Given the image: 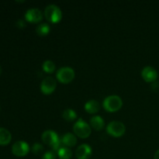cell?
Segmentation results:
<instances>
[{"label":"cell","mask_w":159,"mask_h":159,"mask_svg":"<svg viewBox=\"0 0 159 159\" xmlns=\"http://www.w3.org/2000/svg\"><path fill=\"white\" fill-rule=\"evenodd\" d=\"M25 18L28 21L36 23V22L40 21L42 19V12L37 8H31L26 12Z\"/></svg>","instance_id":"obj_11"},{"label":"cell","mask_w":159,"mask_h":159,"mask_svg":"<svg viewBox=\"0 0 159 159\" xmlns=\"http://www.w3.org/2000/svg\"><path fill=\"white\" fill-rule=\"evenodd\" d=\"M107 132L114 137H120L125 132V126L120 121H112L107 125Z\"/></svg>","instance_id":"obj_6"},{"label":"cell","mask_w":159,"mask_h":159,"mask_svg":"<svg viewBox=\"0 0 159 159\" xmlns=\"http://www.w3.org/2000/svg\"><path fill=\"white\" fill-rule=\"evenodd\" d=\"M42 159H56V154L54 151H48L43 154Z\"/></svg>","instance_id":"obj_21"},{"label":"cell","mask_w":159,"mask_h":159,"mask_svg":"<svg viewBox=\"0 0 159 159\" xmlns=\"http://www.w3.org/2000/svg\"><path fill=\"white\" fill-rule=\"evenodd\" d=\"M61 142L64 145L67 147H71L74 146L77 142V138L73 134L71 133H66L63 135L61 138Z\"/></svg>","instance_id":"obj_13"},{"label":"cell","mask_w":159,"mask_h":159,"mask_svg":"<svg viewBox=\"0 0 159 159\" xmlns=\"http://www.w3.org/2000/svg\"><path fill=\"white\" fill-rule=\"evenodd\" d=\"M50 29H51V27H50L49 24H48V23H40V24H39L38 26H37L36 30H37V33L39 35L43 36L46 35V34H48V33H49Z\"/></svg>","instance_id":"obj_17"},{"label":"cell","mask_w":159,"mask_h":159,"mask_svg":"<svg viewBox=\"0 0 159 159\" xmlns=\"http://www.w3.org/2000/svg\"><path fill=\"white\" fill-rule=\"evenodd\" d=\"M75 71L71 67H62L57 71V78L60 82L67 83L74 79Z\"/></svg>","instance_id":"obj_5"},{"label":"cell","mask_w":159,"mask_h":159,"mask_svg":"<svg viewBox=\"0 0 159 159\" xmlns=\"http://www.w3.org/2000/svg\"><path fill=\"white\" fill-rule=\"evenodd\" d=\"M56 88V81L54 80V78L51 76L44 78L43 79L40 85V89L41 91L45 94H50L52 93Z\"/></svg>","instance_id":"obj_8"},{"label":"cell","mask_w":159,"mask_h":159,"mask_svg":"<svg viewBox=\"0 0 159 159\" xmlns=\"http://www.w3.org/2000/svg\"><path fill=\"white\" fill-rule=\"evenodd\" d=\"M92 155V148L89 144H82L78 147L75 155L78 159H88Z\"/></svg>","instance_id":"obj_10"},{"label":"cell","mask_w":159,"mask_h":159,"mask_svg":"<svg viewBox=\"0 0 159 159\" xmlns=\"http://www.w3.org/2000/svg\"><path fill=\"white\" fill-rule=\"evenodd\" d=\"M62 116H63L66 120L71 121L77 117V113H75V110H71V109H66V110H64L63 113H62Z\"/></svg>","instance_id":"obj_18"},{"label":"cell","mask_w":159,"mask_h":159,"mask_svg":"<svg viewBox=\"0 0 159 159\" xmlns=\"http://www.w3.org/2000/svg\"><path fill=\"white\" fill-rule=\"evenodd\" d=\"M99 102L96 99H90L85 104V109L89 113H96L99 110Z\"/></svg>","instance_id":"obj_14"},{"label":"cell","mask_w":159,"mask_h":159,"mask_svg":"<svg viewBox=\"0 0 159 159\" xmlns=\"http://www.w3.org/2000/svg\"><path fill=\"white\" fill-rule=\"evenodd\" d=\"M42 140L44 143L49 144L54 152H57L62 147L61 140L59 139L57 133L52 130H47L42 134Z\"/></svg>","instance_id":"obj_1"},{"label":"cell","mask_w":159,"mask_h":159,"mask_svg":"<svg viewBox=\"0 0 159 159\" xmlns=\"http://www.w3.org/2000/svg\"><path fill=\"white\" fill-rule=\"evenodd\" d=\"M43 69L46 72H53L55 69V64L51 60H47L43 64Z\"/></svg>","instance_id":"obj_19"},{"label":"cell","mask_w":159,"mask_h":159,"mask_svg":"<svg viewBox=\"0 0 159 159\" xmlns=\"http://www.w3.org/2000/svg\"><path fill=\"white\" fill-rule=\"evenodd\" d=\"M74 131L79 137L82 138H87L91 134V127L82 118H79L74 124Z\"/></svg>","instance_id":"obj_3"},{"label":"cell","mask_w":159,"mask_h":159,"mask_svg":"<svg viewBox=\"0 0 159 159\" xmlns=\"http://www.w3.org/2000/svg\"><path fill=\"white\" fill-rule=\"evenodd\" d=\"M43 149H44L43 146L38 142L34 143V145L32 146V152L35 155H40V154H42L43 152Z\"/></svg>","instance_id":"obj_20"},{"label":"cell","mask_w":159,"mask_h":159,"mask_svg":"<svg viewBox=\"0 0 159 159\" xmlns=\"http://www.w3.org/2000/svg\"><path fill=\"white\" fill-rule=\"evenodd\" d=\"M154 158L155 159H159V149L155 152V155H154Z\"/></svg>","instance_id":"obj_24"},{"label":"cell","mask_w":159,"mask_h":159,"mask_svg":"<svg viewBox=\"0 0 159 159\" xmlns=\"http://www.w3.org/2000/svg\"><path fill=\"white\" fill-rule=\"evenodd\" d=\"M12 139L10 132L6 128L0 127V145H6Z\"/></svg>","instance_id":"obj_12"},{"label":"cell","mask_w":159,"mask_h":159,"mask_svg":"<svg viewBox=\"0 0 159 159\" xmlns=\"http://www.w3.org/2000/svg\"><path fill=\"white\" fill-rule=\"evenodd\" d=\"M1 72H2V68L1 67H0V74H1Z\"/></svg>","instance_id":"obj_25"},{"label":"cell","mask_w":159,"mask_h":159,"mask_svg":"<svg viewBox=\"0 0 159 159\" xmlns=\"http://www.w3.org/2000/svg\"><path fill=\"white\" fill-rule=\"evenodd\" d=\"M57 155H58L60 159H70L71 158V155H72V152L68 147H63L62 146L57 151Z\"/></svg>","instance_id":"obj_16"},{"label":"cell","mask_w":159,"mask_h":159,"mask_svg":"<svg viewBox=\"0 0 159 159\" xmlns=\"http://www.w3.org/2000/svg\"><path fill=\"white\" fill-rule=\"evenodd\" d=\"M90 124L95 130H101L104 127V120L100 116H94L90 120Z\"/></svg>","instance_id":"obj_15"},{"label":"cell","mask_w":159,"mask_h":159,"mask_svg":"<svg viewBox=\"0 0 159 159\" xmlns=\"http://www.w3.org/2000/svg\"><path fill=\"white\" fill-rule=\"evenodd\" d=\"M141 75L144 79L147 82H154L158 78V72L152 66H146L143 68Z\"/></svg>","instance_id":"obj_9"},{"label":"cell","mask_w":159,"mask_h":159,"mask_svg":"<svg viewBox=\"0 0 159 159\" xmlns=\"http://www.w3.org/2000/svg\"><path fill=\"white\" fill-rule=\"evenodd\" d=\"M123 104V101L120 96L116 95L109 96L104 99L103 107L107 110L110 112H114L119 110Z\"/></svg>","instance_id":"obj_2"},{"label":"cell","mask_w":159,"mask_h":159,"mask_svg":"<svg viewBox=\"0 0 159 159\" xmlns=\"http://www.w3.org/2000/svg\"><path fill=\"white\" fill-rule=\"evenodd\" d=\"M16 26H18V27H24L25 26V22L23 21V20H18L16 22Z\"/></svg>","instance_id":"obj_22"},{"label":"cell","mask_w":159,"mask_h":159,"mask_svg":"<svg viewBox=\"0 0 159 159\" xmlns=\"http://www.w3.org/2000/svg\"><path fill=\"white\" fill-rule=\"evenodd\" d=\"M152 89H153L157 90L159 88V83H158V82H157L156 81H155V82H154L153 83H152Z\"/></svg>","instance_id":"obj_23"},{"label":"cell","mask_w":159,"mask_h":159,"mask_svg":"<svg viewBox=\"0 0 159 159\" xmlns=\"http://www.w3.org/2000/svg\"><path fill=\"white\" fill-rule=\"evenodd\" d=\"M45 16L51 23H57L61 19L62 12L60 8L54 4L48 5L44 11Z\"/></svg>","instance_id":"obj_4"},{"label":"cell","mask_w":159,"mask_h":159,"mask_svg":"<svg viewBox=\"0 0 159 159\" xmlns=\"http://www.w3.org/2000/svg\"><path fill=\"white\" fill-rule=\"evenodd\" d=\"M30 150L29 144L23 141H19L14 143L12 147V152L16 156H25Z\"/></svg>","instance_id":"obj_7"}]
</instances>
